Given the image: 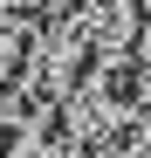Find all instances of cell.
I'll use <instances>...</instances> for the list:
<instances>
[{
	"label": "cell",
	"instance_id": "cell-1",
	"mask_svg": "<svg viewBox=\"0 0 151 158\" xmlns=\"http://www.w3.org/2000/svg\"><path fill=\"white\" fill-rule=\"evenodd\" d=\"M137 14L144 0H76V14L62 21L83 41V55H124V48H137Z\"/></svg>",
	"mask_w": 151,
	"mask_h": 158
}]
</instances>
